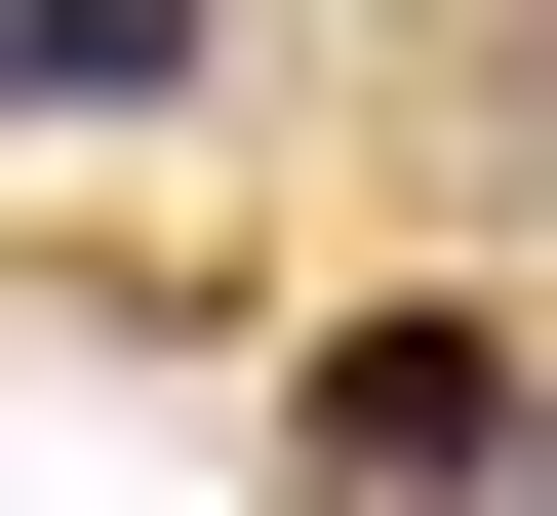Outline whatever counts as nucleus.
<instances>
[{
    "mask_svg": "<svg viewBox=\"0 0 557 516\" xmlns=\"http://www.w3.org/2000/svg\"><path fill=\"white\" fill-rule=\"evenodd\" d=\"M518 318H319V477H359V516H478V477H518Z\"/></svg>",
    "mask_w": 557,
    "mask_h": 516,
    "instance_id": "obj_1",
    "label": "nucleus"
},
{
    "mask_svg": "<svg viewBox=\"0 0 557 516\" xmlns=\"http://www.w3.org/2000/svg\"><path fill=\"white\" fill-rule=\"evenodd\" d=\"M199 80V0H0V119H160Z\"/></svg>",
    "mask_w": 557,
    "mask_h": 516,
    "instance_id": "obj_2",
    "label": "nucleus"
},
{
    "mask_svg": "<svg viewBox=\"0 0 557 516\" xmlns=\"http://www.w3.org/2000/svg\"><path fill=\"white\" fill-rule=\"evenodd\" d=\"M518 516H557V437H518Z\"/></svg>",
    "mask_w": 557,
    "mask_h": 516,
    "instance_id": "obj_3",
    "label": "nucleus"
}]
</instances>
